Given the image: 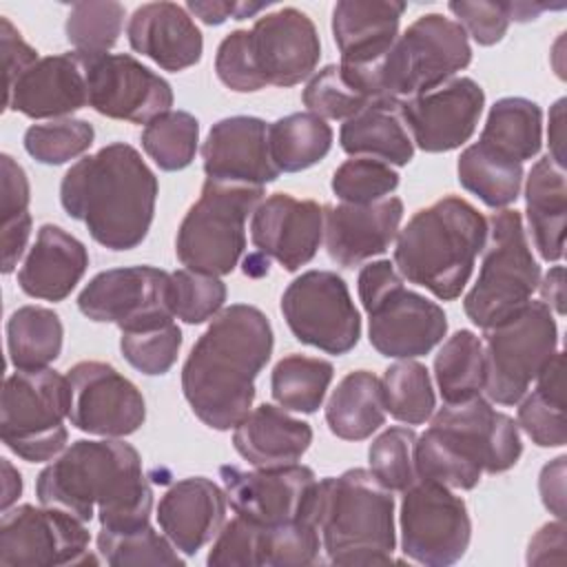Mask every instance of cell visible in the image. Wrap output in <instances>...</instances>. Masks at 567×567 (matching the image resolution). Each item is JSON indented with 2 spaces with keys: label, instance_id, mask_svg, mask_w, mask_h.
<instances>
[{
  "label": "cell",
  "instance_id": "cell-35",
  "mask_svg": "<svg viewBox=\"0 0 567 567\" xmlns=\"http://www.w3.org/2000/svg\"><path fill=\"white\" fill-rule=\"evenodd\" d=\"M478 142L520 164L536 157L543 144L540 106L527 97H501L492 104Z\"/></svg>",
  "mask_w": 567,
  "mask_h": 567
},
{
  "label": "cell",
  "instance_id": "cell-17",
  "mask_svg": "<svg viewBox=\"0 0 567 567\" xmlns=\"http://www.w3.org/2000/svg\"><path fill=\"white\" fill-rule=\"evenodd\" d=\"M71 390L69 421L82 432L117 439L137 432L146 403L133 381L104 361H80L66 372Z\"/></svg>",
  "mask_w": 567,
  "mask_h": 567
},
{
  "label": "cell",
  "instance_id": "cell-63",
  "mask_svg": "<svg viewBox=\"0 0 567 567\" xmlns=\"http://www.w3.org/2000/svg\"><path fill=\"white\" fill-rule=\"evenodd\" d=\"M565 4H540V2H507V13H509V20H516V22H527V20H534L538 18L543 11L547 9H563Z\"/></svg>",
  "mask_w": 567,
  "mask_h": 567
},
{
  "label": "cell",
  "instance_id": "cell-57",
  "mask_svg": "<svg viewBox=\"0 0 567 567\" xmlns=\"http://www.w3.org/2000/svg\"><path fill=\"white\" fill-rule=\"evenodd\" d=\"M527 565H563L565 563V523L556 518L545 523L529 540Z\"/></svg>",
  "mask_w": 567,
  "mask_h": 567
},
{
  "label": "cell",
  "instance_id": "cell-19",
  "mask_svg": "<svg viewBox=\"0 0 567 567\" xmlns=\"http://www.w3.org/2000/svg\"><path fill=\"white\" fill-rule=\"evenodd\" d=\"M226 498L237 516L257 525L310 520L317 476L306 465L255 467L250 472L224 465L219 470Z\"/></svg>",
  "mask_w": 567,
  "mask_h": 567
},
{
  "label": "cell",
  "instance_id": "cell-50",
  "mask_svg": "<svg viewBox=\"0 0 567 567\" xmlns=\"http://www.w3.org/2000/svg\"><path fill=\"white\" fill-rule=\"evenodd\" d=\"M332 193L346 204H372L399 186V173L372 157L346 159L332 175Z\"/></svg>",
  "mask_w": 567,
  "mask_h": 567
},
{
  "label": "cell",
  "instance_id": "cell-36",
  "mask_svg": "<svg viewBox=\"0 0 567 567\" xmlns=\"http://www.w3.org/2000/svg\"><path fill=\"white\" fill-rule=\"evenodd\" d=\"M456 173L465 190L496 210L514 204L523 186V164L483 142H474L461 153Z\"/></svg>",
  "mask_w": 567,
  "mask_h": 567
},
{
  "label": "cell",
  "instance_id": "cell-27",
  "mask_svg": "<svg viewBox=\"0 0 567 567\" xmlns=\"http://www.w3.org/2000/svg\"><path fill=\"white\" fill-rule=\"evenodd\" d=\"M126 38L135 53L164 71H184L202 60L204 38L188 11L175 2H146L133 11Z\"/></svg>",
  "mask_w": 567,
  "mask_h": 567
},
{
  "label": "cell",
  "instance_id": "cell-42",
  "mask_svg": "<svg viewBox=\"0 0 567 567\" xmlns=\"http://www.w3.org/2000/svg\"><path fill=\"white\" fill-rule=\"evenodd\" d=\"M381 385L385 412H390L392 419L405 425H421L434 414L436 396L430 372L423 363L414 359H399L385 370Z\"/></svg>",
  "mask_w": 567,
  "mask_h": 567
},
{
  "label": "cell",
  "instance_id": "cell-14",
  "mask_svg": "<svg viewBox=\"0 0 567 567\" xmlns=\"http://www.w3.org/2000/svg\"><path fill=\"white\" fill-rule=\"evenodd\" d=\"M84 520L58 507L20 505L7 509L0 523L2 567H64L97 563L89 551Z\"/></svg>",
  "mask_w": 567,
  "mask_h": 567
},
{
  "label": "cell",
  "instance_id": "cell-7",
  "mask_svg": "<svg viewBox=\"0 0 567 567\" xmlns=\"http://www.w3.org/2000/svg\"><path fill=\"white\" fill-rule=\"evenodd\" d=\"M470 62L472 47L463 27L443 13H425L365 71L379 97L408 100L452 80Z\"/></svg>",
  "mask_w": 567,
  "mask_h": 567
},
{
  "label": "cell",
  "instance_id": "cell-45",
  "mask_svg": "<svg viewBox=\"0 0 567 567\" xmlns=\"http://www.w3.org/2000/svg\"><path fill=\"white\" fill-rule=\"evenodd\" d=\"M321 536L312 520H290L281 525H259V567H303L319 565Z\"/></svg>",
  "mask_w": 567,
  "mask_h": 567
},
{
  "label": "cell",
  "instance_id": "cell-31",
  "mask_svg": "<svg viewBox=\"0 0 567 567\" xmlns=\"http://www.w3.org/2000/svg\"><path fill=\"white\" fill-rule=\"evenodd\" d=\"M339 144L352 157H372L390 166H405L414 157V142L401 117L399 100L390 97H377L346 120Z\"/></svg>",
  "mask_w": 567,
  "mask_h": 567
},
{
  "label": "cell",
  "instance_id": "cell-30",
  "mask_svg": "<svg viewBox=\"0 0 567 567\" xmlns=\"http://www.w3.org/2000/svg\"><path fill=\"white\" fill-rule=\"evenodd\" d=\"M312 443V427L284 408L261 403L233 432V445L252 467L295 465Z\"/></svg>",
  "mask_w": 567,
  "mask_h": 567
},
{
  "label": "cell",
  "instance_id": "cell-53",
  "mask_svg": "<svg viewBox=\"0 0 567 567\" xmlns=\"http://www.w3.org/2000/svg\"><path fill=\"white\" fill-rule=\"evenodd\" d=\"M206 563L215 567H259V525L244 516L224 523Z\"/></svg>",
  "mask_w": 567,
  "mask_h": 567
},
{
  "label": "cell",
  "instance_id": "cell-37",
  "mask_svg": "<svg viewBox=\"0 0 567 567\" xmlns=\"http://www.w3.org/2000/svg\"><path fill=\"white\" fill-rule=\"evenodd\" d=\"M377 91L368 73L359 66L348 64H328L312 73L303 89V104L310 113L321 120H350L372 100Z\"/></svg>",
  "mask_w": 567,
  "mask_h": 567
},
{
  "label": "cell",
  "instance_id": "cell-34",
  "mask_svg": "<svg viewBox=\"0 0 567 567\" xmlns=\"http://www.w3.org/2000/svg\"><path fill=\"white\" fill-rule=\"evenodd\" d=\"M563 372L565 357L558 350L536 377V388L518 401L516 425L540 447H563L567 441Z\"/></svg>",
  "mask_w": 567,
  "mask_h": 567
},
{
  "label": "cell",
  "instance_id": "cell-28",
  "mask_svg": "<svg viewBox=\"0 0 567 567\" xmlns=\"http://www.w3.org/2000/svg\"><path fill=\"white\" fill-rule=\"evenodd\" d=\"M405 2L396 0H341L332 9V35L341 64L374 66L399 38Z\"/></svg>",
  "mask_w": 567,
  "mask_h": 567
},
{
  "label": "cell",
  "instance_id": "cell-20",
  "mask_svg": "<svg viewBox=\"0 0 567 567\" xmlns=\"http://www.w3.org/2000/svg\"><path fill=\"white\" fill-rule=\"evenodd\" d=\"M485 93L472 78H452L436 89L399 100L408 133L425 153H447L463 146L483 115Z\"/></svg>",
  "mask_w": 567,
  "mask_h": 567
},
{
  "label": "cell",
  "instance_id": "cell-10",
  "mask_svg": "<svg viewBox=\"0 0 567 567\" xmlns=\"http://www.w3.org/2000/svg\"><path fill=\"white\" fill-rule=\"evenodd\" d=\"M71 390L51 368L16 370L4 379L0 403L2 443L29 463L53 461L66 445Z\"/></svg>",
  "mask_w": 567,
  "mask_h": 567
},
{
  "label": "cell",
  "instance_id": "cell-11",
  "mask_svg": "<svg viewBox=\"0 0 567 567\" xmlns=\"http://www.w3.org/2000/svg\"><path fill=\"white\" fill-rule=\"evenodd\" d=\"M485 394L498 405L518 403L532 381L558 352V326L543 301H527L518 312L483 330Z\"/></svg>",
  "mask_w": 567,
  "mask_h": 567
},
{
  "label": "cell",
  "instance_id": "cell-55",
  "mask_svg": "<svg viewBox=\"0 0 567 567\" xmlns=\"http://www.w3.org/2000/svg\"><path fill=\"white\" fill-rule=\"evenodd\" d=\"M2 168V224L29 217V179L24 168L11 157H0Z\"/></svg>",
  "mask_w": 567,
  "mask_h": 567
},
{
  "label": "cell",
  "instance_id": "cell-16",
  "mask_svg": "<svg viewBox=\"0 0 567 567\" xmlns=\"http://www.w3.org/2000/svg\"><path fill=\"white\" fill-rule=\"evenodd\" d=\"M89 106L111 120L148 124L171 111L173 89L155 71L128 53L82 55Z\"/></svg>",
  "mask_w": 567,
  "mask_h": 567
},
{
  "label": "cell",
  "instance_id": "cell-21",
  "mask_svg": "<svg viewBox=\"0 0 567 567\" xmlns=\"http://www.w3.org/2000/svg\"><path fill=\"white\" fill-rule=\"evenodd\" d=\"M250 47L264 82L284 89L308 80L321 58L315 22L295 7L261 16L250 29Z\"/></svg>",
  "mask_w": 567,
  "mask_h": 567
},
{
  "label": "cell",
  "instance_id": "cell-29",
  "mask_svg": "<svg viewBox=\"0 0 567 567\" xmlns=\"http://www.w3.org/2000/svg\"><path fill=\"white\" fill-rule=\"evenodd\" d=\"M89 268L84 244L55 224H42L18 270L24 295L44 301H62L80 284Z\"/></svg>",
  "mask_w": 567,
  "mask_h": 567
},
{
  "label": "cell",
  "instance_id": "cell-9",
  "mask_svg": "<svg viewBox=\"0 0 567 567\" xmlns=\"http://www.w3.org/2000/svg\"><path fill=\"white\" fill-rule=\"evenodd\" d=\"M538 281L540 268L532 255L520 213L496 210L487 219L478 277L463 299L467 319L483 330L501 323L532 301Z\"/></svg>",
  "mask_w": 567,
  "mask_h": 567
},
{
  "label": "cell",
  "instance_id": "cell-39",
  "mask_svg": "<svg viewBox=\"0 0 567 567\" xmlns=\"http://www.w3.org/2000/svg\"><path fill=\"white\" fill-rule=\"evenodd\" d=\"M268 144L279 173H299L330 153L332 128L310 111L290 113L268 124Z\"/></svg>",
  "mask_w": 567,
  "mask_h": 567
},
{
  "label": "cell",
  "instance_id": "cell-40",
  "mask_svg": "<svg viewBox=\"0 0 567 567\" xmlns=\"http://www.w3.org/2000/svg\"><path fill=\"white\" fill-rule=\"evenodd\" d=\"M485 348L472 330L447 337L434 357V379L445 403L478 396L485 388Z\"/></svg>",
  "mask_w": 567,
  "mask_h": 567
},
{
  "label": "cell",
  "instance_id": "cell-47",
  "mask_svg": "<svg viewBox=\"0 0 567 567\" xmlns=\"http://www.w3.org/2000/svg\"><path fill=\"white\" fill-rule=\"evenodd\" d=\"M95 140V131L86 120L60 117L33 124L24 133V151L40 164L60 166L84 155Z\"/></svg>",
  "mask_w": 567,
  "mask_h": 567
},
{
  "label": "cell",
  "instance_id": "cell-61",
  "mask_svg": "<svg viewBox=\"0 0 567 567\" xmlns=\"http://www.w3.org/2000/svg\"><path fill=\"white\" fill-rule=\"evenodd\" d=\"M547 137H549V157L558 166H565V155H563V146H565V100L563 97L549 111Z\"/></svg>",
  "mask_w": 567,
  "mask_h": 567
},
{
  "label": "cell",
  "instance_id": "cell-48",
  "mask_svg": "<svg viewBox=\"0 0 567 567\" xmlns=\"http://www.w3.org/2000/svg\"><path fill=\"white\" fill-rule=\"evenodd\" d=\"M416 432L412 427L383 430L368 450L370 472L390 492L408 489L419 476L414 470Z\"/></svg>",
  "mask_w": 567,
  "mask_h": 567
},
{
  "label": "cell",
  "instance_id": "cell-44",
  "mask_svg": "<svg viewBox=\"0 0 567 567\" xmlns=\"http://www.w3.org/2000/svg\"><path fill=\"white\" fill-rule=\"evenodd\" d=\"M124 16V7L113 0L73 2L64 22L66 40L82 55L109 53L122 33Z\"/></svg>",
  "mask_w": 567,
  "mask_h": 567
},
{
  "label": "cell",
  "instance_id": "cell-62",
  "mask_svg": "<svg viewBox=\"0 0 567 567\" xmlns=\"http://www.w3.org/2000/svg\"><path fill=\"white\" fill-rule=\"evenodd\" d=\"M2 472H4L2 512H7L18 501V496L22 494V478H20V472L9 463V458H2Z\"/></svg>",
  "mask_w": 567,
  "mask_h": 567
},
{
  "label": "cell",
  "instance_id": "cell-25",
  "mask_svg": "<svg viewBox=\"0 0 567 567\" xmlns=\"http://www.w3.org/2000/svg\"><path fill=\"white\" fill-rule=\"evenodd\" d=\"M86 104V73L75 51L40 58L4 93V111H18L31 120H60Z\"/></svg>",
  "mask_w": 567,
  "mask_h": 567
},
{
  "label": "cell",
  "instance_id": "cell-51",
  "mask_svg": "<svg viewBox=\"0 0 567 567\" xmlns=\"http://www.w3.org/2000/svg\"><path fill=\"white\" fill-rule=\"evenodd\" d=\"M226 301V284L219 277L202 275L188 268L171 272V308L186 323L213 319Z\"/></svg>",
  "mask_w": 567,
  "mask_h": 567
},
{
  "label": "cell",
  "instance_id": "cell-33",
  "mask_svg": "<svg viewBox=\"0 0 567 567\" xmlns=\"http://www.w3.org/2000/svg\"><path fill=\"white\" fill-rule=\"evenodd\" d=\"M381 379L368 370L348 372L326 405L330 432L343 441H363L385 423Z\"/></svg>",
  "mask_w": 567,
  "mask_h": 567
},
{
  "label": "cell",
  "instance_id": "cell-12",
  "mask_svg": "<svg viewBox=\"0 0 567 567\" xmlns=\"http://www.w3.org/2000/svg\"><path fill=\"white\" fill-rule=\"evenodd\" d=\"M399 523L401 549L419 565H454L470 547L472 520L467 505L443 483L416 478L403 489Z\"/></svg>",
  "mask_w": 567,
  "mask_h": 567
},
{
  "label": "cell",
  "instance_id": "cell-59",
  "mask_svg": "<svg viewBox=\"0 0 567 567\" xmlns=\"http://www.w3.org/2000/svg\"><path fill=\"white\" fill-rule=\"evenodd\" d=\"M239 4L241 2H217V0H190L186 2V11L197 16L204 24L217 27L228 18L239 20Z\"/></svg>",
  "mask_w": 567,
  "mask_h": 567
},
{
  "label": "cell",
  "instance_id": "cell-24",
  "mask_svg": "<svg viewBox=\"0 0 567 567\" xmlns=\"http://www.w3.org/2000/svg\"><path fill=\"white\" fill-rule=\"evenodd\" d=\"M403 202L388 195L372 204L323 206V241L328 257L352 268L390 248L401 230Z\"/></svg>",
  "mask_w": 567,
  "mask_h": 567
},
{
  "label": "cell",
  "instance_id": "cell-52",
  "mask_svg": "<svg viewBox=\"0 0 567 567\" xmlns=\"http://www.w3.org/2000/svg\"><path fill=\"white\" fill-rule=\"evenodd\" d=\"M215 73L224 86L237 93H252L266 86L252 55L248 29H235L219 42Z\"/></svg>",
  "mask_w": 567,
  "mask_h": 567
},
{
  "label": "cell",
  "instance_id": "cell-2",
  "mask_svg": "<svg viewBox=\"0 0 567 567\" xmlns=\"http://www.w3.org/2000/svg\"><path fill=\"white\" fill-rule=\"evenodd\" d=\"M35 496L84 523L97 516L106 532L148 525L153 507L137 450L115 439L71 443L38 474Z\"/></svg>",
  "mask_w": 567,
  "mask_h": 567
},
{
  "label": "cell",
  "instance_id": "cell-13",
  "mask_svg": "<svg viewBox=\"0 0 567 567\" xmlns=\"http://www.w3.org/2000/svg\"><path fill=\"white\" fill-rule=\"evenodd\" d=\"M281 315L297 341L328 354L350 352L361 337V317L348 284L332 270H308L281 295Z\"/></svg>",
  "mask_w": 567,
  "mask_h": 567
},
{
  "label": "cell",
  "instance_id": "cell-43",
  "mask_svg": "<svg viewBox=\"0 0 567 567\" xmlns=\"http://www.w3.org/2000/svg\"><path fill=\"white\" fill-rule=\"evenodd\" d=\"M199 122L186 111H166L153 117L142 131V148L162 171L190 166L197 153Z\"/></svg>",
  "mask_w": 567,
  "mask_h": 567
},
{
  "label": "cell",
  "instance_id": "cell-32",
  "mask_svg": "<svg viewBox=\"0 0 567 567\" xmlns=\"http://www.w3.org/2000/svg\"><path fill=\"white\" fill-rule=\"evenodd\" d=\"M525 213L538 255L558 261L565 255L567 186L565 171L549 155L540 157L525 182Z\"/></svg>",
  "mask_w": 567,
  "mask_h": 567
},
{
  "label": "cell",
  "instance_id": "cell-4",
  "mask_svg": "<svg viewBox=\"0 0 567 567\" xmlns=\"http://www.w3.org/2000/svg\"><path fill=\"white\" fill-rule=\"evenodd\" d=\"M485 241L487 219L467 199L445 195L399 230L394 266L410 284L452 301L467 286Z\"/></svg>",
  "mask_w": 567,
  "mask_h": 567
},
{
  "label": "cell",
  "instance_id": "cell-60",
  "mask_svg": "<svg viewBox=\"0 0 567 567\" xmlns=\"http://www.w3.org/2000/svg\"><path fill=\"white\" fill-rule=\"evenodd\" d=\"M540 301L556 315H565V268L551 266L543 281H538Z\"/></svg>",
  "mask_w": 567,
  "mask_h": 567
},
{
  "label": "cell",
  "instance_id": "cell-5",
  "mask_svg": "<svg viewBox=\"0 0 567 567\" xmlns=\"http://www.w3.org/2000/svg\"><path fill=\"white\" fill-rule=\"evenodd\" d=\"M310 520L319 529L330 565L390 563L394 534V496L370 470L354 467L317 481Z\"/></svg>",
  "mask_w": 567,
  "mask_h": 567
},
{
  "label": "cell",
  "instance_id": "cell-58",
  "mask_svg": "<svg viewBox=\"0 0 567 567\" xmlns=\"http://www.w3.org/2000/svg\"><path fill=\"white\" fill-rule=\"evenodd\" d=\"M565 456L549 461L538 476V492L543 505L556 516L565 518Z\"/></svg>",
  "mask_w": 567,
  "mask_h": 567
},
{
  "label": "cell",
  "instance_id": "cell-56",
  "mask_svg": "<svg viewBox=\"0 0 567 567\" xmlns=\"http://www.w3.org/2000/svg\"><path fill=\"white\" fill-rule=\"evenodd\" d=\"M0 40H2V60L7 71V89H9L40 58H38V51L22 38V33L4 16L0 18Z\"/></svg>",
  "mask_w": 567,
  "mask_h": 567
},
{
  "label": "cell",
  "instance_id": "cell-23",
  "mask_svg": "<svg viewBox=\"0 0 567 567\" xmlns=\"http://www.w3.org/2000/svg\"><path fill=\"white\" fill-rule=\"evenodd\" d=\"M202 159L206 179L266 186L279 177L268 144V124L252 115H233L213 124Z\"/></svg>",
  "mask_w": 567,
  "mask_h": 567
},
{
  "label": "cell",
  "instance_id": "cell-41",
  "mask_svg": "<svg viewBox=\"0 0 567 567\" xmlns=\"http://www.w3.org/2000/svg\"><path fill=\"white\" fill-rule=\"evenodd\" d=\"M334 368L330 361L306 354H288L277 361L270 374L272 399L284 410L312 414L321 408L332 383Z\"/></svg>",
  "mask_w": 567,
  "mask_h": 567
},
{
  "label": "cell",
  "instance_id": "cell-26",
  "mask_svg": "<svg viewBox=\"0 0 567 567\" xmlns=\"http://www.w3.org/2000/svg\"><path fill=\"white\" fill-rule=\"evenodd\" d=\"M226 503V492L210 478H182L159 498V529L177 551L193 556L224 527Z\"/></svg>",
  "mask_w": 567,
  "mask_h": 567
},
{
  "label": "cell",
  "instance_id": "cell-6",
  "mask_svg": "<svg viewBox=\"0 0 567 567\" xmlns=\"http://www.w3.org/2000/svg\"><path fill=\"white\" fill-rule=\"evenodd\" d=\"M359 299L368 312L372 348L388 359H416L439 346L447 332L443 308L408 290L388 259L365 264L357 277Z\"/></svg>",
  "mask_w": 567,
  "mask_h": 567
},
{
  "label": "cell",
  "instance_id": "cell-3",
  "mask_svg": "<svg viewBox=\"0 0 567 567\" xmlns=\"http://www.w3.org/2000/svg\"><path fill=\"white\" fill-rule=\"evenodd\" d=\"M157 190V177L142 155L131 144L113 142L64 173L60 202L100 246L131 250L151 230Z\"/></svg>",
  "mask_w": 567,
  "mask_h": 567
},
{
  "label": "cell",
  "instance_id": "cell-22",
  "mask_svg": "<svg viewBox=\"0 0 567 567\" xmlns=\"http://www.w3.org/2000/svg\"><path fill=\"white\" fill-rule=\"evenodd\" d=\"M250 239L259 255L295 272L319 250L323 239V206L315 199L272 193L257 204L250 217Z\"/></svg>",
  "mask_w": 567,
  "mask_h": 567
},
{
  "label": "cell",
  "instance_id": "cell-49",
  "mask_svg": "<svg viewBox=\"0 0 567 567\" xmlns=\"http://www.w3.org/2000/svg\"><path fill=\"white\" fill-rule=\"evenodd\" d=\"M182 330L175 321L144 330H124L120 337V350L124 359L148 377L166 374L179 354Z\"/></svg>",
  "mask_w": 567,
  "mask_h": 567
},
{
  "label": "cell",
  "instance_id": "cell-54",
  "mask_svg": "<svg viewBox=\"0 0 567 567\" xmlns=\"http://www.w3.org/2000/svg\"><path fill=\"white\" fill-rule=\"evenodd\" d=\"M450 13L463 27V31L481 47H492L503 40L509 27L507 2H470L452 0L447 2Z\"/></svg>",
  "mask_w": 567,
  "mask_h": 567
},
{
  "label": "cell",
  "instance_id": "cell-15",
  "mask_svg": "<svg viewBox=\"0 0 567 567\" xmlns=\"http://www.w3.org/2000/svg\"><path fill=\"white\" fill-rule=\"evenodd\" d=\"M80 312L97 323L144 330L173 321L171 272L153 266H126L97 272L78 295Z\"/></svg>",
  "mask_w": 567,
  "mask_h": 567
},
{
  "label": "cell",
  "instance_id": "cell-8",
  "mask_svg": "<svg viewBox=\"0 0 567 567\" xmlns=\"http://www.w3.org/2000/svg\"><path fill=\"white\" fill-rule=\"evenodd\" d=\"M261 197V186L206 179L177 228L175 255L182 266L213 277L230 275L246 248V221Z\"/></svg>",
  "mask_w": 567,
  "mask_h": 567
},
{
  "label": "cell",
  "instance_id": "cell-38",
  "mask_svg": "<svg viewBox=\"0 0 567 567\" xmlns=\"http://www.w3.org/2000/svg\"><path fill=\"white\" fill-rule=\"evenodd\" d=\"M64 328L51 308L22 306L7 321V352L16 370H42L62 352Z\"/></svg>",
  "mask_w": 567,
  "mask_h": 567
},
{
  "label": "cell",
  "instance_id": "cell-18",
  "mask_svg": "<svg viewBox=\"0 0 567 567\" xmlns=\"http://www.w3.org/2000/svg\"><path fill=\"white\" fill-rule=\"evenodd\" d=\"M430 419V427L481 472H507L523 454L516 421L494 410L481 394L458 403H445Z\"/></svg>",
  "mask_w": 567,
  "mask_h": 567
},
{
  "label": "cell",
  "instance_id": "cell-46",
  "mask_svg": "<svg viewBox=\"0 0 567 567\" xmlns=\"http://www.w3.org/2000/svg\"><path fill=\"white\" fill-rule=\"evenodd\" d=\"M97 551L106 565H184L175 545L157 534L151 525H142L128 532H106L97 534Z\"/></svg>",
  "mask_w": 567,
  "mask_h": 567
},
{
  "label": "cell",
  "instance_id": "cell-1",
  "mask_svg": "<svg viewBox=\"0 0 567 567\" xmlns=\"http://www.w3.org/2000/svg\"><path fill=\"white\" fill-rule=\"evenodd\" d=\"M272 346V326L259 308H221L182 368V392L193 414L213 430H235L252 408L255 379L270 361Z\"/></svg>",
  "mask_w": 567,
  "mask_h": 567
}]
</instances>
